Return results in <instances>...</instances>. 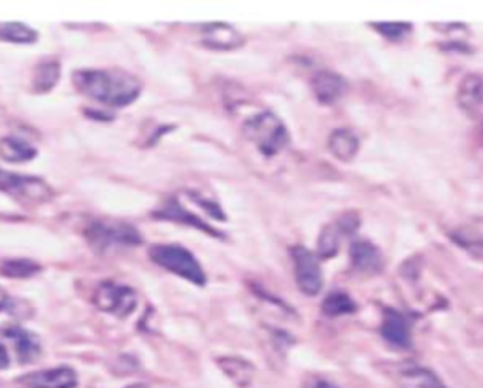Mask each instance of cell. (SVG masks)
<instances>
[{
  "mask_svg": "<svg viewBox=\"0 0 483 388\" xmlns=\"http://www.w3.org/2000/svg\"><path fill=\"white\" fill-rule=\"evenodd\" d=\"M72 82L82 95L110 107H125L133 104L144 87L136 75L121 68L76 70Z\"/></svg>",
  "mask_w": 483,
  "mask_h": 388,
  "instance_id": "obj_1",
  "label": "cell"
},
{
  "mask_svg": "<svg viewBox=\"0 0 483 388\" xmlns=\"http://www.w3.org/2000/svg\"><path fill=\"white\" fill-rule=\"evenodd\" d=\"M244 136L255 144L264 157H274L289 146V132L284 121L272 112H261L244 123Z\"/></svg>",
  "mask_w": 483,
  "mask_h": 388,
  "instance_id": "obj_2",
  "label": "cell"
},
{
  "mask_svg": "<svg viewBox=\"0 0 483 388\" xmlns=\"http://www.w3.org/2000/svg\"><path fill=\"white\" fill-rule=\"evenodd\" d=\"M149 258L157 264V266L173 272L187 281H191L198 287L206 285V273L202 270L200 262L195 258L191 251L176 243H161L149 247Z\"/></svg>",
  "mask_w": 483,
  "mask_h": 388,
  "instance_id": "obj_3",
  "label": "cell"
},
{
  "mask_svg": "<svg viewBox=\"0 0 483 388\" xmlns=\"http://www.w3.org/2000/svg\"><path fill=\"white\" fill-rule=\"evenodd\" d=\"M85 238L93 249L101 255L116 247H134L142 243V236L133 225L114 219L91 221L85 228Z\"/></svg>",
  "mask_w": 483,
  "mask_h": 388,
  "instance_id": "obj_4",
  "label": "cell"
},
{
  "mask_svg": "<svg viewBox=\"0 0 483 388\" xmlns=\"http://www.w3.org/2000/svg\"><path fill=\"white\" fill-rule=\"evenodd\" d=\"M0 193L18 200L20 204H44L53 198V191L42 178L21 176L0 170Z\"/></svg>",
  "mask_w": 483,
  "mask_h": 388,
  "instance_id": "obj_5",
  "label": "cell"
},
{
  "mask_svg": "<svg viewBox=\"0 0 483 388\" xmlns=\"http://www.w3.org/2000/svg\"><path fill=\"white\" fill-rule=\"evenodd\" d=\"M95 305L104 313L125 319L134 313L138 305V294L127 285L102 281L95 290Z\"/></svg>",
  "mask_w": 483,
  "mask_h": 388,
  "instance_id": "obj_6",
  "label": "cell"
},
{
  "mask_svg": "<svg viewBox=\"0 0 483 388\" xmlns=\"http://www.w3.org/2000/svg\"><path fill=\"white\" fill-rule=\"evenodd\" d=\"M291 257L294 262V277H297L299 289L306 297H318L323 289V272L318 257L302 245L293 247Z\"/></svg>",
  "mask_w": 483,
  "mask_h": 388,
  "instance_id": "obj_7",
  "label": "cell"
},
{
  "mask_svg": "<svg viewBox=\"0 0 483 388\" xmlns=\"http://www.w3.org/2000/svg\"><path fill=\"white\" fill-rule=\"evenodd\" d=\"M18 383L25 388H76L77 376L72 368L59 366L30 371V374L20 377Z\"/></svg>",
  "mask_w": 483,
  "mask_h": 388,
  "instance_id": "obj_8",
  "label": "cell"
},
{
  "mask_svg": "<svg viewBox=\"0 0 483 388\" xmlns=\"http://www.w3.org/2000/svg\"><path fill=\"white\" fill-rule=\"evenodd\" d=\"M202 44L215 51H235L244 45V36L227 23H208L200 27Z\"/></svg>",
  "mask_w": 483,
  "mask_h": 388,
  "instance_id": "obj_9",
  "label": "cell"
},
{
  "mask_svg": "<svg viewBox=\"0 0 483 388\" xmlns=\"http://www.w3.org/2000/svg\"><path fill=\"white\" fill-rule=\"evenodd\" d=\"M153 217H157V219H163V221H174V223H181V225H189L193 228L206 232V234L212 236V238H225L223 232L215 230L205 219H198L197 215L187 211L176 198L165 200V204L159 210L153 211Z\"/></svg>",
  "mask_w": 483,
  "mask_h": 388,
  "instance_id": "obj_10",
  "label": "cell"
},
{
  "mask_svg": "<svg viewBox=\"0 0 483 388\" xmlns=\"http://www.w3.org/2000/svg\"><path fill=\"white\" fill-rule=\"evenodd\" d=\"M350 257H351L353 268L359 273L374 275V273H380L383 270V264H385L383 255L378 247L372 245L370 242H365V240L353 242L351 249H350Z\"/></svg>",
  "mask_w": 483,
  "mask_h": 388,
  "instance_id": "obj_11",
  "label": "cell"
},
{
  "mask_svg": "<svg viewBox=\"0 0 483 388\" xmlns=\"http://www.w3.org/2000/svg\"><path fill=\"white\" fill-rule=\"evenodd\" d=\"M3 334L13 344V349L15 352H18L20 362L30 364L36 359H40L42 345H40V337L36 334L23 329V326H10V329H6Z\"/></svg>",
  "mask_w": 483,
  "mask_h": 388,
  "instance_id": "obj_12",
  "label": "cell"
},
{
  "mask_svg": "<svg viewBox=\"0 0 483 388\" xmlns=\"http://www.w3.org/2000/svg\"><path fill=\"white\" fill-rule=\"evenodd\" d=\"M382 336L389 341V344L400 349H407L412 345V326L408 319L402 313L395 312V309H385Z\"/></svg>",
  "mask_w": 483,
  "mask_h": 388,
  "instance_id": "obj_13",
  "label": "cell"
},
{
  "mask_svg": "<svg viewBox=\"0 0 483 388\" xmlns=\"http://www.w3.org/2000/svg\"><path fill=\"white\" fill-rule=\"evenodd\" d=\"M395 381L398 388H446L432 369L415 364L397 368Z\"/></svg>",
  "mask_w": 483,
  "mask_h": 388,
  "instance_id": "obj_14",
  "label": "cell"
},
{
  "mask_svg": "<svg viewBox=\"0 0 483 388\" xmlns=\"http://www.w3.org/2000/svg\"><path fill=\"white\" fill-rule=\"evenodd\" d=\"M348 89V83L342 75L329 72V70H321L314 75L311 80V91H314L316 99L321 104H334L342 99Z\"/></svg>",
  "mask_w": 483,
  "mask_h": 388,
  "instance_id": "obj_15",
  "label": "cell"
},
{
  "mask_svg": "<svg viewBox=\"0 0 483 388\" xmlns=\"http://www.w3.org/2000/svg\"><path fill=\"white\" fill-rule=\"evenodd\" d=\"M457 102L466 114H478L483 107V77L478 74L466 75L461 82Z\"/></svg>",
  "mask_w": 483,
  "mask_h": 388,
  "instance_id": "obj_16",
  "label": "cell"
},
{
  "mask_svg": "<svg viewBox=\"0 0 483 388\" xmlns=\"http://www.w3.org/2000/svg\"><path fill=\"white\" fill-rule=\"evenodd\" d=\"M38 154V149L35 146H30L28 142L21 138L15 136H4L0 138V159L12 162V164H20V162H28L33 161Z\"/></svg>",
  "mask_w": 483,
  "mask_h": 388,
  "instance_id": "obj_17",
  "label": "cell"
},
{
  "mask_svg": "<svg viewBox=\"0 0 483 388\" xmlns=\"http://www.w3.org/2000/svg\"><path fill=\"white\" fill-rule=\"evenodd\" d=\"M329 151L338 161L350 162L355 159L357 151H359V138L350 129H336L329 136Z\"/></svg>",
  "mask_w": 483,
  "mask_h": 388,
  "instance_id": "obj_18",
  "label": "cell"
},
{
  "mask_svg": "<svg viewBox=\"0 0 483 388\" xmlns=\"http://www.w3.org/2000/svg\"><path fill=\"white\" fill-rule=\"evenodd\" d=\"M217 364L221 366V369L237 386L246 388L254 383L255 368H254V364L246 362L244 359H238V356H227V359L217 360Z\"/></svg>",
  "mask_w": 483,
  "mask_h": 388,
  "instance_id": "obj_19",
  "label": "cell"
},
{
  "mask_svg": "<svg viewBox=\"0 0 483 388\" xmlns=\"http://www.w3.org/2000/svg\"><path fill=\"white\" fill-rule=\"evenodd\" d=\"M60 77V65L59 60L48 59L42 60L40 65H36L35 68V75H33V91L35 92H50Z\"/></svg>",
  "mask_w": 483,
  "mask_h": 388,
  "instance_id": "obj_20",
  "label": "cell"
},
{
  "mask_svg": "<svg viewBox=\"0 0 483 388\" xmlns=\"http://www.w3.org/2000/svg\"><path fill=\"white\" fill-rule=\"evenodd\" d=\"M0 40L12 44H33L38 40V33L25 23H0Z\"/></svg>",
  "mask_w": 483,
  "mask_h": 388,
  "instance_id": "obj_21",
  "label": "cell"
},
{
  "mask_svg": "<svg viewBox=\"0 0 483 388\" xmlns=\"http://www.w3.org/2000/svg\"><path fill=\"white\" fill-rule=\"evenodd\" d=\"M321 309H323V313H325L326 317H340V315L353 313L355 309H357V305H355V302L348 297L346 292L334 290V292H331L329 297H326V298L323 300Z\"/></svg>",
  "mask_w": 483,
  "mask_h": 388,
  "instance_id": "obj_22",
  "label": "cell"
},
{
  "mask_svg": "<svg viewBox=\"0 0 483 388\" xmlns=\"http://www.w3.org/2000/svg\"><path fill=\"white\" fill-rule=\"evenodd\" d=\"M40 264L27 260V258H13V260H4L0 264V273L10 279H27L33 277L40 272Z\"/></svg>",
  "mask_w": 483,
  "mask_h": 388,
  "instance_id": "obj_23",
  "label": "cell"
},
{
  "mask_svg": "<svg viewBox=\"0 0 483 388\" xmlns=\"http://www.w3.org/2000/svg\"><path fill=\"white\" fill-rule=\"evenodd\" d=\"M344 232L340 230L338 225H329L325 226L321 236H319V242H318V255L321 258H331L338 253V247H340V238Z\"/></svg>",
  "mask_w": 483,
  "mask_h": 388,
  "instance_id": "obj_24",
  "label": "cell"
},
{
  "mask_svg": "<svg viewBox=\"0 0 483 388\" xmlns=\"http://www.w3.org/2000/svg\"><path fill=\"white\" fill-rule=\"evenodd\" d=\"M451 238H454L466 251L472 253L478 258H483V238L474 234L471 230H455L451 232Z\"/></svg>",
  "mask_w": 483,
  "mask_h": 388,
  "instance_id": "obj_25",
  "label": "cell"
},
{
  "mask_svg": "<svg viewBox=\"0 0 483 388\" xmlns=\"http://www.w3.org/2000/svg\"><path fill=\"white\" fill-rule=\"evenodd\" d=\"M372 27L387 40H395V42L407 38L412 33L410 23H372Z\"/></svg>",
  "mask_w": 483,
  "mask_h": 388,
  "instance_id": "obj_26",
  "label": "cell"
},
{
  "mask_svg": "<svg viewBox=\"0 0 483 388\" xmlns=\"http://www.w3.org/2000/svg\"><path fill=\"white\" fill-rule=\"evenodd\" d=\"M189 196L197 202V204L198 206H202V208H205L208 213H212L213 217H215V219H220V221H227V217H225V213L221 211V208H220V204H215V202H210V200H206V198H202L200 194H197V193H189Z\"/></svg>",
  "mask_w": 483,
  "mask_h": 388,
  "instance_id": "obj_27",
  "label": "cell"
},
{
  "mask_svg": "<svg viewBox=\"0 0 483 388\" xmlns=\"http://www.w3.org/2000/svg\"><path fill=\"white\" fill-rule=\"evenodd\" d=\"M306 388H338V386L329 383V381H325V379H314V381L306 384Z\"/></svg>",
  "mask_w": 483,
  "mask_h": 388,
  "instance_id": "obj_28",
  "label": "cell"
},
{
  "mask_svg": "<svg viewBox=\"0 0 483 388\" xmlns=\"http://www.w3.org/2000/svg\"><path fill=\"white\" fill-rule=\"evenodd\" d=\"M10 366V356H8V351L6 347L0 344V369H4Z\"/></svg>",
  "mask_w": 483,
  "mask_h": 388,
  "instance_id": "obj_29",
  "label": "cell"
},
{
  "mask_svg": "<svg viewBox=\"0 0 483 388\" xmlns=\"http://www.w3.org/2000/svg\"><path fill=\"white\" fill-rule=\"evenodd\" d=\"M10 305V298H8V294L6 290L0 287V309H6Z\"/></svg>",
  "mask_w": 483,
  "mask_h": 388,
  "instance_id": "obj_30",
  "label": "cell"
},
{
  "mask_svg": "<svg viewBox=\"0 0 483 388\" xmlns=\"http://www.w3.org/2000/svg\"><path fill=\"white\" fill-rule=\"evenodd\" d=\"M127 388H148L146 384H131V386H127Z\"/></svg>",
  "mask_w": 483,
  "mask_h": 388,
  "instance_id": "obj_31",
  "label": "cell"
}]
</instances>
